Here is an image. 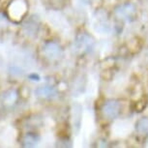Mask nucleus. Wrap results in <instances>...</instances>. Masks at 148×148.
Wrapping results in <instances>:
<instances>
[{
	"mask_svg": "<svg viewBox=\"0 0 148 148\" xmlns=\"http://www.w3.org/2000/svg\"><path fill=\"white\" fill-rule=\"evenodd\" d=\"M28 9L27 0H11L6 8L7 18L14 23H19L25 18Z\"/></svg>",
	"mask_w": 148,
	"mask_h": 148,
	"instance_id": "nucleus-1",
	"label": "nucleus"
},
{
	"mask_svg": "<svg viewBox=\"0 0 148 148\" xmlns=\"http://www.w3.org/2000/svg\"><path fill=\"white\" fill-rule=\"evenodd\" d=\"M42 54L44 58L49 62L58 61L63 55V49L58 43L54 41L46 42L42 47Z\"/></svg>",
	"mask_w": 148,
	"mask_h": 148,
	"instance_id": "nucleus-2",
	"label": "nucleus"
},
{
	"mask_svg": "<svg viewBox=\"0 0 148 148\" xmlns=\"http://www.w3.org/2000/svg\"><path fill=\"white\" fill-rule=\"evenodd\" d=\"M102 115L107 120H113L119 115L121 105L116 100H108L102 107Z\"/></svg>",
	"mask_w": 148,
	"mask_h": 148,
	"instance_id": "nucleus-3",
	"label": "nucleus"
},
{
	"mask_svg": "<svg viewBox=\"0 0 148 148\" xmlns=\"http://www.w3.org/2000/svg\"><path fill=\"white\" fill-rule=\"evenodd\" d=\"M116 14L118 16V18L122 19H130L135 18L136 8L131 4L122 5V6L119 7V9H117Z\"/></svg>",
	"mask_w": 148,
	"mask_h": 148,
	"instance_id": "nucleus-4",
	"label": "nucleus"
},
{
	"mask_svg": "<svg viewBox=\"0 0 148 148\" xmlns=\"http://www.w3.org/2000/svg\"><path fill=\"white\" fill-rule=\"evenodd\" d=\"M35 93L42 99H51L52 97L55 96V89L49 85H43L38 87Z\"/></svg>",
	"mask_w": 148,
	"mask_h": 148,
	"instance_id": "nucleus-5",
	"label": "nucleus"
},
{
	"mask_svg": "<svg viewBox=\"0 0 148 148\" xmlns=\"http://www.w3.org/2000/svg\"><path fill=\"white\" fill-rule=\"evenodd\" d=\"M41 2L47 9L53 11L63 9L67 4V0H41Z\"/></svg>",
	"mask_w": 148,
	"mask_h": 148,
	"instance_id": "nucleus-6",
	"label": "nucleus"
},
{
	"mask_svg": "<svg viewBox=\"0 0 148 148\" xmlns=\"http://www.w3.org/2000/svg\"><path fill=\"white\" fill-rule=\"evenodd\" d=\"M136 131L138 135L147 136L148 135V117H142L136 122Z\"/></svg>",
	"mask_w": 148,
	"mask_h": 148,
	"instance_id": "nucleus-7",
	"label": "nucleus"
},
{
	"mask_svg": "<svg viewBox=\"0 0 148 148\" xmlns=\"http://www.w3.org/2000/svg\"><path fill=\"white\" fill-rule=\"evenodd\" d=\"M18 100V93L15 90H9L4 94L3 100H2V104L6 107L13 106Z\"/></svg>",
	"mask_w": 148,
	"mask_h": 148,
	"instance_id": "nucleus-8",
	"label": "nucleus"
},
{
	"mask_svg": "<svg viewBox=\"0 0 148 148\" xmlns=\"http://www.w3.org/2000/svg\"><path fill=\"white\" fill-rule=\"evenodd\" d=\"M38 141H39L38 136H36L35 134L28 133L23 138V146H28V147L35 146Z\"/></svg>",
	"mask_w": 148,
	"mask_h": 148,
	"instance_id": "nucleus-9",
	"label": "nucleus"
},
{
	"mask_svg": "<svg viewBox=\"0 0 148 148\" xmlns=\"http://www.w3.org/2000/svg\"><path fill=\"white\" fill-rule=\"evenodd\" d=\"M28 77L33 82H38V80H40V76H39L38 74H36V73H32L31 75H29Z\"/></svg>",
	"mask_w": 148,
	"mask_h": 148,
	"instance_id": "nucleus-10",
	"label": "nucleus"
}]
</instances>
